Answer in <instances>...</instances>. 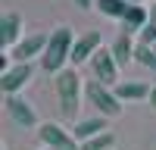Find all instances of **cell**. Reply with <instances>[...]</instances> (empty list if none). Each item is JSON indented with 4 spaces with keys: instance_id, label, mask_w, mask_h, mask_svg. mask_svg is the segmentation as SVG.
<instances>
[{
    "instance_id": "6da1fadb",
    "label": "cell",
    "mask_w": 156,
    "mask_h": 150,
    "mask_svg": "<svg viewBox=\"0 0 156 150\" xmlns=\"http://www.w3.org/2000/svg\"><path fill=\"white\" fill-rule=\"evenodd\" d=\"M72 47H75V34H72V28H56L53 34H50V41H47L44 56H41V69L59 75L62 66H66V62H72Z\"/></svg>"
},
{
    "instance_id": "7a4b0ae2",
    "label": "cell",
    "mask_w": 156,
    "mask_h": 150,
    "mask_svg": "<svg viewBox=\"0 0 156 150\" xmlns=\"http://www.w3.org/2000/svg\"><path fill=\"white\" fill-rule=\"evenodd\" d=\"M56 94H59V112L66 119H75L78 106H81V78L75 69H62L56 75Z\"/></svg>"
},
{
    "instance_id": "3957f363",
    "label": "cell",
    "mask_w": 156,
    "mask_h": 150,
    "mask_svg": "<svg viewBox=\"0 0 156 150\" xmlns=\"http://www.w3.org/2000/svg\"><path fill=\"white\" fill-rule=\"evenodd\" d=\"M84 94H87L90 103L97 106L100 116H109V119H112V116H119V112H122V100L115 97V91H109V88H106V84H100L97 78L84 88Z\"/></svg>"
},
{
    "instance_id": "277c9868",
    "label": "cell",
    "mask_w": 156,
    "mask_h": 150,
    "mask_svg": "<svg viewBox=\"0 0 156 150\" xmlns=\"http://www.w3.org/2000/svg\"><path fill=\"white\" fill-rule=\"evenodd\" d=\"M37 138H41V144L50 147V150H81L78 141H75V134L66 131V128L56 125V122H44L41 128H37Z\"/></svg>"
},
{
    "instance_id": "5b68a950",
    "label": "cell",
    "mask_w": 156,
    "mask_h": 150,
    "mask_svg": "<svg viewBox=\"0 0 156 150\" xmlns=\"http://www.w3.org/2000/svg\"><path fill=\"white\" fill-rule=\"evenodd\" d=\"M90 69H94V75H97L100 84H106V88H115V84H119V62H115L112 50L100 47L97 53L90 56Z\"/></svg>"
},
{
    "instance_id": "8992f818",
    "label": "cell",
    "mask_w": 156,
    "mask_h": 150,
    "mask_svg": "<svg viewBox=\"0 0 156 150\" xmlns=\"http://www.w3.org/2000/svg\"><path fill=\"white\" fill-rule=\"evenodd\" d=\"M31 75H34L31 62H16L12 69H6L3 75H0V91L3 94H19L22 88L31 81Z\"/></svg>"
},
{
    "instance_id": "52a82bcc",
    "label": "cell",
    "mask_w": 156,
    "mask_h": 150,
    "mask_svg": "<svg viewBox=\"0 0 156 150\" xmlns=\"http://www.w3.org/2000/svg\"><path fill=\"white\" fill-rule=\"evenodd\" d=\"M47 41H50V38H44V34H28V38H22V41L9 50V56L16 62H31L34 56H44Z\"/></svg>"
},
{
    "instance_id": "ba28073f",
    "label": "cell",
    "mask_w": 156,
    "mask_h": 150,
    "mask_svg": "<svg viewBox=\"0 0 156 150\" xmlns=\"http://www.w3.org/2000/svg\"><path fill=\"white\" fill-rule=\"evenodd\" d=\"M3 103H6V116H9L12 122H16L19 128H34V125H37L34 109H31L28 103H25V100H22L19 94H6V100H3Z\"/></svg>"
},
{
    "instance_id": "9c48e42d",
    "label": "cell",
    "mask_w": 156,
    "mask_h": 150,
    "mask_svg": "<svg viewBox=\"0 0 156 150\" xmlns=\"http://www.w3.org/2000/svg\"><path fill=\"white\" fill-rule=\"evenodd\" d=\"M100 50V34L97 31H87L81 38H75V47H72V66H81V62H87L90 56H94Z\"/></svg>"
},
{
    "instance_id": "30bf717a",
    "label": "cell",
    "mask_w": 156,
    "mask_h": 150,
    "mask_svg": "<svg viewBox=\"0 0 156 150\" xmlns=\"http://www.w3.org/2000/svg\"><path fill=\"white\" fill-rule=\"evenodd\" d=\"M19 31H22V16L19 12H6V16L0 19V41H3L6 53L19 44Z\"/></svg>"
},
{
    "instance_id": "8fae6325",
    "label": "cell",
    "mask_w": 156,
    "mask_h": 150,
    "mask_svg": "<svg viewBox=\"0 0 156 150\" xmlns=\"http://www.w3.org/2000/svg\"><path fill=\"white\" fill-rule=\"evenodd\" d=\"M147 19H150V9H144L140 3H131V9H128L125 19H122L125 34H140V28L147 25Z\"/></svg>"
},
{
    "instance_id": "7c38bea8",
    "label": "cell",
    "mask_w": 156,
    "mask_h": 150,
    "mask_svg": "<svg viewBox=\"0 0 156 150\" xmlns=\"http://www.w3.org/2000/svg\"><path fill=\"white\" fill-rule=\"evenodd\" d=\"M109 50H112V56H115V62H119V66H128V62L134 59V50H137V47H134V41H131V34L122 31Z\"/></svg>"
},
{
    "instance_id": "4fadbf2b",
    "label": "cell",
    "mask_w": 156,
    "mask_h": 150,
    "mask_svg": "<svg viewBox=\"0 0 156 150\" xmlns=\"http://www.w3.org/2000/svg\"><path fill=\"white\" fill-rule=\"evenodd\" d=\"M103 131H106V122H103V119H81V122L72 128L75 141H81V144L90 141V138H97V134H103Z\"/></svg>"
},
{
    "instance_id": "5bb4252c",
    "label": "cell",
    "mask_w": 156,
    "mask_h": 150,
    "mask_svg": "<svg viewBox=\"0 0 156 150\" xmlns=\"http://www.w3.org/2000/svg\"><path fill=\"white\" fill-rule=\"evenodd\" d=\"M112 91H115L119 100H144V97H150V88L140 84V81H122V84H115Z\"/></svg>"
},
{
    "instance_id": "9a60e30c",
    "label": "cell",
    "mask_w": 156,
    "mask_h": 150,
    "mask_svg": "<svg viewBox=\"0 0 156 150\" xmlns=\"http://www.w3.org/2000/svg\"><path fill=\"white\" fill-rule=\"evenodd\" d=\"M134 0H97V9L109 19H125V12L131 9Z\"/></svg>"
},
{
    "instance_id": "2e32d148",
    "label": "cell",
    "mask_w": 156,
    "mask_h": 150,
    "mask_svg": "<svg viewBox=\"0 0 156 150\" xmlns=\"http://www.w3.org/2000/svg\"><path fill=\"white\" fill-rule=\"evenodd\" d=\"M134 59L140 62V66H147L150 72H156V47H150V44H137Z\"/></svg>"
},
{
    "instance_id": "e0dca14e",
    "label": "cell",
    "mask_w": 156,
    "mask_h": 150,
    "mask_svg": "<svg viewBox=\"0 0 156 150\" xmlns=\"http://www.w3.org/2000/svg\"><path fill=\"white\" fill-rule=\"evenodd\" d=\"M137 41L140 44H156V3L150 6V19H147V25H144V28H140V34H137Z\"/></svg>"
},
{
    "instance_id": "ac0fdd59",
    "label": "cell",
    "mask_w": 156,
    "mask_h": 150,
    "mask_svg": "<svg viewBox=\"0 0 156 150\" xmlns=\"http://www.w3.org/2000/svg\"><path fill=\"white\" fill-rule=\"evenodd\" d=\"M112 144H115V138H112L109 131H103V134H97V138H90V141H84L81 150H109Z\"/></svg>"
},
{
    "instance_id": "d6986e66",
    "label": "cell",
    "mask_w": 156,
    "mask_h": 150,
    "mask_svg": "<svg viewBox=\"0 0 156 150\" xmlns=\"http://www.w3.org/2000/svg\"><path fill=\"white\" fill-rule=\"evenodd\" d=\"M75 3L81 6V9H90V6H94V3H90V0H75Z\"/></svg>"
},
{
    "instance_id": "ffe728a7",
    "label": "cell",
    "mask_w": 156,
    "mask_h": 150,
    "mask_svg": "<svg viewBox=\"0 0 156 150\" xmlns=\"http://www.w3.org/2000/svg\"><path fill=\"white\" fill-rule=\"evenodd\" d=\"M150 106L156 109V88H150Z\"/></svg>"
},
{
    "instance_id": "44dd1931",
    "label": "cell",
    "mask_w": 156,
    "mask_h": 150,
    "mask_svg": "<svg viewBox=\"0 0 156 150\" xmlns=\"http://www.w3.org/2000/svg\"><path fill=\"white\" fill-rule=\"evenodd\" d=\"M47 150H50V147H47Z\"/></svg>"
},
{
    "instance_id": "7402d4cb",
    "label": "cell",
    "mask_w": 156,
    "mask_h": 150,
    "mask_svg": "<svg viewBox=\"0 0 156 150\" xmlns=\"http://www.w3.org/2000/svg\"><path fill=\"white\" fill-rule=\"evenodd\" d=\"M153 47H156V44H153Z\"/></svg>"
}]
</instances>
